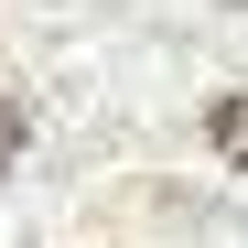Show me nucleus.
Segmentation results:
<instances>
[{"label": "nucleus", "instance_id": "nucleus-1", "mask_svg": "<svg viewBox=\"0 0 248 248\" xmlns=\"http://www.w3.org/2000/svg\"><path fill=\"white\" fill-rule=\"evenodd\" d=\"M205 140H216V162H227V173H248V87H237V97H216Z\"/></svg>", "mask_w": 248, "mask_h": 248}, {"label": "nucleus", "instance_id": "nucleus-2", "mask_svg": "<svg viewBox=\"0 0 248 248\" xmlns=\"http://www.w3.org/2000/svg\"><path fill=\"white\" fill-rule=\"evenodd\" d=\"M11 162H22V97L0 87V173H11Z\"/></svg>", "mask_w": 248, "mask_h": 248}]
</instances>
